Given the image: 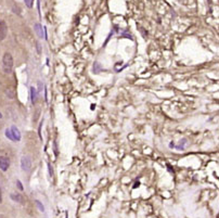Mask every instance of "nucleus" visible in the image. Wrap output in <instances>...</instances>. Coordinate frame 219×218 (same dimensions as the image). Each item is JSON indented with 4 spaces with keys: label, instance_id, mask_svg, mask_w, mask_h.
<instances>
[{
    "label": "nucleus",
    "instance_id": "423d86ee",
    "mask_svg": "<svg viewBox=\"0 0 219 218\" xmlns=\"http://www.w3.org/2000/svg\"><path fill=\"white\" fill-rule=\"evenodd\" d=\"M11 199L13 200L14 202H17V203H21V204H23L24 203V199H23V196L21 195V194L19 193H11Z\"/></svg>",
    "mask_w": 219,
    "mask_h": 218
},
{
    "label": "nucleus",
    "instance_id": "f3484780",
    "mask_svg": "<svg viewBox=\"0 0 219 218\" xmlns=\"http://www.w3.org/2000/svg\"><path fill=\"white\" fill-rule=\"evenodd\" d=\"M17 187H19V189H20V190H21V191H23V189H24V188H23V186H22V182L20 181V180H17Z\"/></svg>",
    "mask_w": 219,
    "mask_h": 218
},
{
    "label": "nucleus",
    "instance_id": "dca6fc26",
    "mask_svg": "<svg viewBox=\"0 0 219 218\" xmlns=\"http://www.w3.org/2000/svg\"><path fill=\"white\" fill-rule=\"evenodd\" d=\"M42 91V84L40 81H38V90H37V94H40Z\"/></svg>",
    "mask_w": 219,
    "mask_h": 218
},
{
    "label": "nucleus",
    "instance_id": "4468645a",
    "mask_svg": "<svg viewBox=\"0 0 219 218\" xmlns=\"http://www.w3.org/2000/svg\"><path fill=\"white\" fill-rule=\"evenodd\" d=\"M36 49H37V53L40 54L41 53V48H40V44L39 42H36Z\"/></svg>",
    "mask_w": 219,
    "mask_h": 218
},
{
    "label": "nucleus",
    "instance_id": "2eb2a0df",
    "mask_svg": "<svg viewBox=\"0 0 219 218\" xmlns=\"http://www.w3.org/2000/svg\"><path fill=\"white\" fill-rule=\"evenodd\" d=\"M48 168H49V175H50V177H52L53 176V169H52L51 164H48Z\"/></svg>",
    "mask_w": 219,
    "mask_h": 218
},
{
    "label": "nucleus",
    "instance_id": "6e6552de",
    "mask_svg": "<svg viewBox=\"0 0 219 218\" xmlns=\"http://www.w3.org/2000/svg\"><path fill=\"white\" fill-rule=\"evenodd\" d=\"M35 32H36L37 35H38L40 38H42V37H44V35H42V27H41V25L39 24V23L35 24Z\"/></svg>",
    "mask_w": 219,
    "mask_h": 218
},
{
    "label": "nucleus",
    "instance_id": "39448f33",
    "mask_svg": "<svg viewBox=\"0 0 219 218\" xmlns=\"http://www.w3.org/2000/svg\"><path fill=\"white\" fill-rule=\"evenodd\" d=\"M11 133H12V135H13V137H14V139H15V141H20L21 140V133H20V130L17 129L15 126H12L11 127Z\"/></svg>",
    "mask_w": 219,
    "mask_h": 218
},
{
    "label": "nucleus",
    "instance_id": "7ed1b4c3",
    "mask_svg": "<svg viewBox=\"0 0 219 218\" xmlns=\"http://www.w3.org/2000/svg\"><path fill=\"white\" fill-rule=\"evenodd\" d=\"M8 34V26L5 21H0V41L7 37Z\"/></svg>",
    "mask_w": 219,
    "mask_h": 218
},
{
    "label": "nucleus",
    "instance_id": "20e7f679",
    "mask_svg": "<svg viewBox=\"0 0 219 218\" xmlns=\"http://www.w3.org/2000/svg\"><path fill=\"white\" fill-rule=\"evenodd\" d=\"M10 166V161L6 156H0V169L2 171H7Z\"/></svg>",
    "mask_w": 219,
    "mask_h": 218
},
{
    "label": "nucleus",
    "instance_id": "0eeeda50",
    "mask_svg": "<svg viewBox=\"0 0 219 218\" xmlns=\"http://www.w3.org/2000/svg\"><path fill=\"white\" fill-rule=\"evenodd\" d=\"M31 99H32V104L35 105L37 102V90L36 88L31 87Z\"/></svg>",
    "mask_w": 219,
    "mask_h": 218
},
{
    "label": "nucleus",
    "instance_id": "9b49d317",
    "mask_svg": "<svg viewBox=\"0 0 219 218\" xmlns=\"http://www.w3.org/2000/svg\"><path fill=\"white\" fill-rule=\"evenodd\" d=\"M24 1H25V5L28 7V8H33L34 0H24Z\"/></svg>",
    "mask_w": 219,
    "mask_h": 218
},
{
    "label": "nucleus",
    "instance_id": "1a4fd4ad",
    "mask_svg": "<svg viewBox=\"0 0 219 218\" xmlns=\"http://www.w3.org/2000/svg\"><path fill=\"white\" fill-rule=\"evenodd\" d=\"M6 136H7V138H9V139H10V140L15 141V139H14L13 135H12L11 130H10V129H6Z\"/></svg>",
    "mask_w": 219,
    "mask_h": 218
},
{
    "label": "nucleus",
    "instance_id": "f03ea898",
    "mask_svg": "<svg viewBox=\"0 0 219 218\" xmlns=\"http://www.w3.org/2000/svg\"><path fill=\"white\" fill-rule=\"evenodd\" d=\"M21 166H22V169L25 171H28L32 167V161L31 158L28 156H23L22 160H21Z\"/></svg>",
    "mask_w": 219,
    "mask_h": 218
},
{
    "label": "nucleus",
    "instance_id": "f257e3e1",
    "mask_svg": "<svg viewBox=\"0 0 219 218\" xmlns=\"http://www.w3.org/2000/svg\"><path fill=\"white\" fill-rule=\"evenodd\" d=\"M2 69L6 74H10L13 69V58L10 53H5L2 58Z\"/></svg>",
    "mask_w": 219,
    "mask_h": 218
},
{
    "label": "nucleus",
    "instance_id": "6ab92c4d",
    "mask_svg": "<svg viewBox=\"0 0 219 218\" xmlns=\"http://www.w3.org/2000/svg\"><path fill=\"white\" fill-rule=\"evenodd\" d=\"M0 118H2V114L0 113Z\"/></svg>",
    "mask_w": 219,
    "mask_h": 218
},
{
    "label": "nucleus",
    "instance_id": "f8f14e48",
    "mask_svg": "<svg viewBox=\"0 0 219 218\" xmlns=\"http://www.w3.org/2000/svg\"><path fill=\"white\" fill-rule=\"evenodd\" d=\"M35 202H36V205H37V206H38V208H39V210H41V212H44V207L42 206V204H41V203H40V202H39L38 200H36V201H35Z\"/></svg>",
    "mask_w": 219,
    "mask_h": 218
},
{
    "label": "nucleus",
    "instance_id": "a211bd4d",
    "mask_svg": "<svg viewBox=\"0 0 219 218\" xmlns=\"http://www.w3.org/2000/svg\"><path fill=\"white\" fill-rule=\"evenodd\" d=\"M0 203H2V193H1V189H0Z\"/></svg>",
    "mask_w": 219,
    "mask_h": 218
},
{
    "label": "nucleus",
    "instance_id": "ddd939ff",
    "mask_svg": "<svg viewBox=\"0 0 219 218\" xmlns=\"http://www.w3.org/2000/svg\"><path fill=\"white\" fill-rule=\"evenodd\" d=\"M93 69H94V72H96V73H98V72H99V71H100L101 67H100V65H99V63H94Z\"/></svg>",
    "mask_w": 219,
    "mask_h": 218
},
{
    "label": "nucleus",
    "instance_id": "9d476101",
    "mask_svg": "<svg viewBox=\"0 0 219 218\" xmlns=\"http://www.w3.org/2000/svg\"><path fill=\"white\" fill-rule=\"evenodd\" d=\"M6 94L8 96V98H10V99H13L14 98V91L12 90V89H7Z\"/></svg>",
    "mask_w": 219,
    "mask_h": 218
}]
</instances>
